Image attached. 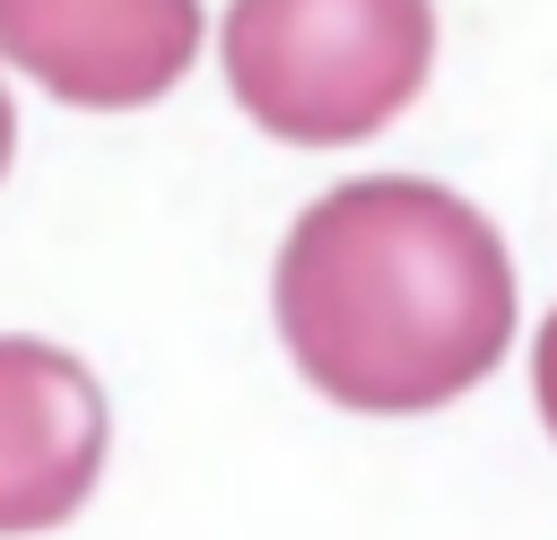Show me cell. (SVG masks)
Wrapping results in <instances>:
<instances>
[{
    "instance_id": "cell-6",
    "label": "cell",
    "mask_w": 557,
    "mask_h": 540,
    "mask_svg": "<svg viewBox=\"0 0 557 540\" xmlns=\"http://www.w3.org/2000/svg\"><path fill=\"white\" fill-rule=\"evenodd\" d=\"M9 148H17V113H9V96H0V174H9Z\"/></svg>"
},
{
    "instance_id": "cell-1",
    "label": "cell",
    "mask_w": 557,
    "mask_h": 540,
    "mask_svg": "<svg viewBox=\"0 0 557 540\" xmlns=\"http://www.w3.org/2000/svg\"><path fill=\"white\" fill-rule=\"evenodd\" d=\"M278 340L348 409H444L513 340L496 226L418 174L322 192L278 244Z\"/></svg>"
},
{
    "instance_id": "cell-3",
    "label": "cell",
    "mask_w": 557,
    "mask_h": 540,
    "mask_svg": "<svg viewBox=\"0 0 557 540\" xmlns=\"http://www.w3.org/2000/svg\"><path fill=\"white\" fill-rule=\"evenodd\" d=\"M200 52V0H0V61L87 113L165 96Z\"/></svg>"
},
{
    "instance_id": "cell-2",
    "label": "cell",
    "mask_w": 557,
    "mask_h": 540,
    "mask_svg": "<svg viewBox=\"0 0 557 540\" xmlns=\"http://www.w3.org/2000/svg\"><path fill=\"white\" fill-rule=\"evenodd\" d=\"M235 105L296 139L339 148L383 131L435 61V9L426 0H235L218 35Z\"/></svg>"
},
{
    "instance_id": "cell-5",
    "label": "cell",
    "mask_w": 557,
    "mask_h": 540,
    "mask_svg": "<svg viewBox=\"0 0 557 540\" xmlns=\"http://www.w3.org/2000/svg\"><path fill=\"white\" fill-rule=\"evenodd\" d=\"M531 392H540V418L557 435V314L540 322V348H531Z\"/></svg>"
},
{
    "instance_id": "cell-4",
    "label": "cell",
    "mask_w": 557,
    "mask_h": 540,
    "mask_svg": "<svg viewBox=\"0 0 557 540\" xmlns=\"http://www.w3.org/2000/svg\"><path fill=\"white\" fill-rule=\"evenodd\" d=\"M104 462V401L70 348L0 340V540L52 531L87 505Z\"/></svg>"
}]
</instances>
